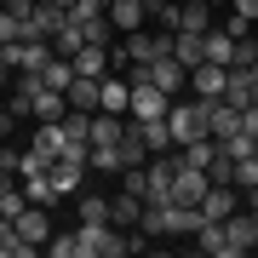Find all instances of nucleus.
I'll list each match as a JSON object with an SVG mask.
<instances>
[{
	"label": "nucleus",
	"instance_id": "f257e3e1",
	"mask_svg": "<svg viewBox=\"0 0 258 258\" xmlns=\"http://www.w3.org/2000/svg\"><path fill=\"white\" fill-rule=\"evenodd\" d=\"M52 258H120V252H132V235L120 230V224H75L69 235H57L52 247H46Z\"/></svg>",
	"mask_w": 258,
	"mask_h": 258
},
{
	"label": "nucleus",
	"instance_id": "f03ea898",
	"mask_svg": "<svg viewBox=\"0 0 258 258\" xmlns=\"http://www.w3.org/2000/svg\"><path fill=\"white\" fill-rule=\"evenodd\" d=\"M166 132H172L178 149L195 144V138H212V132H207V98L201 103H172V109H166Z\"/></svg>",
	"mask_w": 258,
	"mask_h": 258
},
{
	"label": "nucleus",
	"instance_id": "7ed1b4c3",
	"mask_svg": "<svg viewBox=\"0 0 258 258\" xmlns=\"http://www.w3.org/2000/svg\"><path fill=\"white\" fill-rule=\"evenodd\" d=\"M0 57H6L12 75H40L57 52H52V40H12V46H0Z\"/></svg>",
	"mask_w": 258,
	"mask_h": 258
},
{
	"label": "nucleus",
	"instance_id": "20e7f679",
	"mask_svg": "<svg viewBox=\"0 0 258 258\" xmlns=\"http://www.w3.org/2000/svg\"><path fill=\"white\" fill-rule=\"evenodd\" d=\"M212 189V178L201 172V166H184L178 161V172H172V189H166V201H178V207H201V195Z\"/></svg>",
	"mask_w": 258,
	"mask_h": 258
},
{
	"label": "nucleus",
	"instance_id": "39448f33",
	"mask_svg": "<svg viewBox=\"0 0 258 258\" xmlns=\"http://www.w3.org/2000/svg\"><path fill=\"white\" fill-rule=\"evenodd\" d=\"M166 109H172V98H166L155 81H138V86H132V109H126L132 120H161Z\"/></svg>",
	"mask_w": 258,
	"mask_h": 258
},
{
	"label": "nucleus",
	"instance_id": "423d86ee",
	"mask_svg": "<svg viewBox=\"0 0 258 258\" xmlns=\"http://www.w3.org/2000/svg\"><path fill=\"white\" fill-rule=\"evenodd\" d=\"M29 149H35L40 161H63V149H69L63 120H35V138H29Z\"/></svg>",
	"mask_w": 258,
	"mask_h": 258
},
{
	"label": "nucleus",
	"instance_id": "0eeeda50",
	"mask_svg": "<svg viewBox=\"0 0 258 258\" xmlns=\"http://www.w3.org/2000/svg\"><path fill=\"white\" fill-rule=\"evenodd\" d=\"M224 230H230V252L241 258V252H258V218L247 207H235L230 218H224Z\"/></svg>",
	"mask_w": 258,
	"mask_h": 258
},
{
	"label": "nucleus",
	"instance_id": "6e6552de",
	"mask_svg": "<svg viewBox=\"0 0 258 258\" xmlns=\"http://www.w3.org/2000/svg\"><path fill=\"white\" fill-rule=\"evenodd\" d=\"M155 57H161V35H144V29L120 35V52H115V63H155Z\"/></svg>",
	"mask_w": 258,
	"mask_h": 258
},
{
	"label": "nucleus",
	"instance_id": "1a4fd4ad",
	"mask_svg": "<svg viewBox=\"0 0 258 258\" xmlns=\"http://www.w3.org/2000/svg\"><path fill=\"white\" fill-rule=\"evenodd\" d=\"M149 81H155V86H161L166 98H178V92H184V86H189V69L178 63L172 52H166V57H155V63H149Z\"/></svg>",
	"mask_w": 258,
	"mask_h": 258
},
{
	"label": "nucleus",
	"instance_id": "9d476101",
	"mask_svg": "<svg viewBox=\"0 0 258 258\" xmlns=\"http://www.w3.org/2000/svg\"><path fill=\"white\" fill-rule=\"evenodd\" d=\"M12 230H18L29 247H40V241H52V218H46V207H35V201H29L18 218H12Z\"/></svg>",
	"mask_w": 258,
	"mask_h": 258
},
{
	"label": "nucleus",
	"instance_id": "9b49d317",
	"mask_svg": "<svg viewBox=\"0 0 258 258\" xmlns=\"http://www.w3.org/2000/svg\"><path fill=\"white\" fill-rule=\"evenodd\" d=\"M235 207H241V189H235V184H212V189L201 195V218H212V224H224Z\"/></svg>",
	"mask_w": 258,
	"mask_h": 258
},
{
	"label": "nucleus",
	"instance_id": "f8f14e48",
	"mask_svg": "<svg viewBox=\"0 0 258 258\" xmlns=\"http://www.w3.org/2000/svg\"><path fill=\"white\" fill-rule=\"evenodd\" d=\"M98 109L126 115V109H132V81H120V75L109 69V75H103V86H98Z\"/></svg>",
	"mask_w": 258,
	"mask_h": 258
},
{
	"label": "nucleus",
	"instance_id": "ddd939ff",
	"mask_svg": "<svg viewBox=\"0 0 258 258\" xmlns=\"http://www.w3.org/2000/svg\"><path fill=\"white\" fill-rule=\"evenodd\" d=\"M69 63H75V75H92V81H103V75L115 69V52H109V46H92V40H86V46L75 52Z\"/></svg>",
	"mask_w": 258,
	"mask_h": 258
},
{
	"label": "nucleus",
	"instance_id": "4468645a",
	"mask_svg": "<svg viewBox=\"0 0 258 258\" xmlns=\"http://www.w3.org/2000/svg\"><path fill=\"white\" fill-rule=\"evenodd\" d=\"M224 81H230V69H224V63H195V69H189L195 98H224Z\"/></svg>",
	"mask_w": 258,
	"mask_h": 258
},
{
	"label": "nucleus",
	"instance_id": "2eb2a0df",
	"mask_svg": "<svg viewBox=\"0 0 258 258\" xmlns=\"http://www.w3.org/2000/svg\"><path fill=\"white\" fill-rule=\"evenodd\" d=\"M224 103H235V109H247V103H258V86H252V69L235 63L230 81H224Z\"/></svg>",
	"mask_w": 258,
	"mask_h": 258
},
{
	"label": "nucleus",
	"instance_id": "dca6fc26",
	"mask_svg": "<svg viewBox=\"0 0 258 258\" xmlns=\"http://www.w3.org/2000/svg\"><path fill=\"white\" fill-rule=\"evenodd\" d=\"M138 218H144V195H132V189L109 195V224H120V230H138Z\"/></svg>",
	"mask_w": 258,
	"mask_h": 258
},
{
	"label": "nucleus",
	"instance_id": "f3484780",
	"mask_svg": "<svg viewBox=\"0 0 258 258\" xmlns=\"http://www.w3.org/2000/svg\"><path fill=\"white\" fill-rule=\"evenodd\" d=\"M109 23L120 29V35H132V29L149 23V6H144V0H109Z\"/></svg>",
	"mask_w": 258,
	"mask_h": 258
},
{
	"label": "nucleus",
	"instance_id": "a211bd4d",
	"mask_svg": "<svg viewBox=\"0 0 258 258\" xmlns=\"http://www.w3.org/2000/svg\"><path fill=\"white\" fill-rule=\"evenodd\" d=\"M195 252H207V258H235V252H230V230L207 218L201 230H195Z\"/></svg>",
	"mask_w": 258,
	"mask_h": 258
},
{
	"label": "nucleus",
	"instance_id": "6ab92c4d",
	"mask_svg": "<svg viewBox=\"0 0 258 258\" xmlns=\"http://www.w3.org/2000/svg\"><path fill=\"white\" fill-rule=\"evenodd\" d=\"M172 57H178L184 69L207 63V35H189V29H178V35H172Z\"/></svg>",
	"mask_w": 258,
	"mask_h": 258
},
{
	"label": "nucleus",
	"instance_id": "aec40b11",
	"mask_svg": "<svg viewBox=\"0 0 258 258\" xmlns=\"http://www.w3.org/2000/svg\"><path fill=\"white\" fill-rule=\"evenodd\" d=\"M207 63H224V69L235 63V35H230L224 23H212V29H207Z\"/></svg>",
	"mask_w": 258,
	"mask_h": 258
},
{
	"label": "nucleus",
	"instance_id": "412c9836",
	"mask_svg": "<svg viewBox=\"0 0 258 258\" xmlns=\"http://www.w3.org/2000/svg\"><path fill=\"white\" fill-rule=\"evenodd\" d=\"M81 172H86L81 161H52V172H46V178H52V189L69 201V195H81Z\"/></svg>",
	"mask_w": 258,
	"mask_h": 258
},
{
	"label": "nucleus",
	"instance_id": "4be33fe9",
	"mask_svg": "<svg viewBox=\"0 0 258 258\" xmlns=\"http://www.w3.org/2000/svg\"><path fill=\"white\" fill-rule=\"evenodd\" d=\"M120 132H126V115L92 109V144H120Z\"/></svg>",
	"mask_w": 258,
	"mask_h": 258
},
{
	"label": "nucleus",
	"instance_id": "5701e85b",
	"mask_svg": "<svg viewBox=\"0 0 258 258\" xmlns=\"http://www.w3.org/2000/svg\"><path fill=\"white\" fill-rule=\"evenodd\" d=\"M98 86L103 81H92V75H75V81H69V109H86V115H92L98 109Z\"/></svg>",
	"mask_w": 258,
	"mask_h": 258
},
{
	"label": "nucleus",
	"instance_id": "b1692460",
	"mask_svg": "<svg viewBox=\"0 0 258 258\" xmlns=\"http://www.w3.org/2000/svg\"><path fill=\"white\" fill-rule=\"evenodd\" d=\"M23 195H29V201H35V207H46V212H52L57 201H63V195L52 189V178H46V172H35V178H23Z\"/></svg>",
	"mask_w": 258,
	"mask_h": 258
},
{
	"label": "nucleus",
	"instance_id": "393cba45",
	"mask_svg": "<svg viewBox=\"0 0 258 258\" xmlns=\"http://www.w3.org/2000/svg\"><path fill=\"white\" fill-rule=\"evenodd\" d=\"M138 132H144L149 155H166V149H178V144H172V132H166V115H161V120H138Z\"/></svg>",
	"mask_w": 258,
	"mask_h": 258
},
{
	"label": "nucleus",
	"instance_id": "a878e982",
	"mask_svg": "<svg viewBox=\"0 0 258 258\" xmlns=\"http://www.w3.org/2000/svg\"><path fill=\"white\" fill-rule=\"evenodd\" d=\"M81 46H86V35H81V23L69 18V23H63V29H57V35H52V52H57V57H75Z\"/></svg>",
	"mask_w": 258,
	"mask_h": 258
},
{
	"label": "nucleus",
	"instance_id": "bb28decb",
	"mask_svg": "<svg viewBox=\"0 0 258 258\" xmlns=\"http://www.w3.org/2000/svg\"><path fill=\"white\" fill-rule=\"evenodd\" d=\"M178 29H189V35H207V29H212V6H207V0H189L184 18H178Z\"/></svg>",
	"mask_w": 258,
	"mask_h": 258
},
{
	"label": "nucleus",
	"instance_id": "cd10ccee",
	"mask_svg": "<svg viewBox=\"0 0 258 258\" xmlns=\"http://www.w3.org/2000/svg\"><path fill=\"white\" fill-rule=\"evenodd\" d=\"M63 132H69V144H92V115H86V109H69L63 115Z\"/></svg>",
	"mask_w": 258,
	"mask_h": 258
},
{
	"label": "nucleus",
	"instance_id": "c85d7f7f",
	"mask_svg": "<svg viewBox=\"0 0 258 258\" xmlns=\"http://www.w3.org/2000/svg\"><path fill=\"white\" fill-rule=\"evenodd\" d=\"M235 189H241V195L258 189V155H241V161H235Z\"/></svg>",
	"mask_w": 258,
	"mask_h": 258
},
{
	"label": "nucleus",
	"instance_id": "c756f323",
	"mask_svg": "<svg viewBox=\"0 0 258 258\" xmlns=\"http://www.w3.org/2000/svg\"><path fill=\"white\" fill-rule=\"evenodd\" d=\"M109 218V201L103 195H81V224H103Z\"/></svg>",
	"mask_w": 258,
	"mask_h": 258
},
{
	"label": "nucleus",
	"instance_id": "7c9ffc66",
	"mask_svg": "<svg viewBox=\"0 0 258 258\" xmlns=\"http://www.w3.org/2000/svg\"><path fill=\"white\" fill-rule=\"evenodd\" d=\"M12 40H23V23L12 18L6 6H0V46H12Z\"/></svg>",
	"mask_w": 258,
	"mask_h": 258
},
{
	"label": "nucleus",
	"instance_id": "2f4dec72",
	"mask_svg": "<svg viewBox=\"0 0 258 258\" xmlns=\"http://www.w3.org/2000/svg\"><path fill=\"white\" fill-rule=\"evenodd\" d=\"M230 12H241L247 23H258V0H230Z\"/></svg>",
	"mask_w": 258,
	"mask_h": 258
},
{
	"label": "nucleus",
	"instance_id": "473e14b6",
	"mask_svg": "<svg viewBox=\"0 0 258 258\" xmlns=\"http://www.w3.org/2000/svg\"><path fill=\"white\" fill-rule=\"evenodd\" d=\"M241 132H252V138H258V103H247V109H241Z\"/></svg>",
	"mask_w": 258,
	"mask_h": 258
},
{
	"label": "nucleus",
	"instance_id": "72a5a7b5",
	"mask_svg": "<svg viewBox=\"0 0 258 258\" xmlns=\"http://www.w3.org/2000/svg\"><path fill=\"white\" fill-rule=\"evenodd\" d=\"M12 126H18V115H12V109H6V103H0V138H6V132H12Z\"/></svg>",
	"mask_w": 258,
	"mask_h": 258
},
{
	"label": "nucleus",
	"instance_id": "f704fd0d",
	"mask_svg": "<svg viewBox=\"0 0 258 258\" xmlns=\"http://www.w3.org/2000/svg\"><path fill=\"white\" fill-rule=\"evenodd\" d=\"M241 201H247V212H252V218H258V189H247V195H241Z\"/></svg>",
	"mask_w": 258,
	"mask_h": 258
},
{
	"label": "nucleus",
	"instance_id": "c9c22d12",
	"mask_svg": "<svg viewBox=\"0 0 258 258\" xmlns=\"http://www.w3.org/2000/svg\"><path fill=\"white\" fill-rule=\"evenodd\" d=\"M6 235H12V218H0V247H6Z\"/></svg>",
	"mask_w": 258,
	"mask_h": 258
},
{
	"label": "nucleus",
	"instance_id": "e433bc0d",
	"mask_svg": "<svg viewBox=\"0 0 258 258\" xmlns=\"http://www.w3.org/2000/svg\"><path fill=\"white\" fill-rule=\"evenodd\" d=\"M6 81H12V69H6V57H0V86H6Z\"/></svg>",
	"mask_w": 258,
	"mask_h": 258
},
{
	"label": "nucleus",
	"instance_id": "4c0bfd02",
	"mask_svg": "<svg viewBox=\"0 0 258 258\" xmlns=\"http://www.w3.org/2000/svg\"><path fill=\"white\" fill-rule=\"evenodd\" d=\"M207 6H212V12H218V6H230V0H207Z\"/></svg>",
	"mask_w": 258,
	"mask_h": 258
},
{
	"label": "nucleus",
	"instance_id": "58836bf2",
	"mask_svg": "<svg viewBox=\"0 0 258 258\" xmlns=\"http://www.w3.org/2000/svg\"><path fill=\"white\" fill-rule=\"evenodd\" d=\"M57 6H75V0H57Z\"/></svg>",
	"mask_w": 258,
	"mask_h": 258
},
{
	"label": "nucleus",
	"instance_id": "ea45409f",
	"mask_svg": "<svg viewBox=\"0 0 258 258\" xmlns=\"http://www.w3.org/2000/svg\"><path fill=\"white\" fill-rule=\"evenodd\" d=\"M178 6H189V0H178Z\"/></svg>",
	"mask_w": 258,
	"mask_h": 258
},
{
	"label": "nucleus",
	"instance_id": "a19ab883",
	"mask_svg": "<svg viewBox=\"0 0 258 258\" xmlns=\"http://www.w3.org/2000/svg\"><path fill=\"white\" fill-rule=\"evenodd\" d=\"M103 6H109V0H103Z\"/></svg>",
	"mask_w": 258,
	"mask_h": 258
},
{
	"label": "nucleus",
	"instance_id": "79ce46f5",
	"mask_svg": "<svg viewBox=\"0 0 258 258\" xmlns=\"http://www.w3.org/2000/svg\"><path fill=\"white\" fill-rule=\"evenodd\" d=\"M252 29H258V23H252Z\"/></svg>",
	"mask_w": 258,
	"mask_h": 258
}]
</instances>
